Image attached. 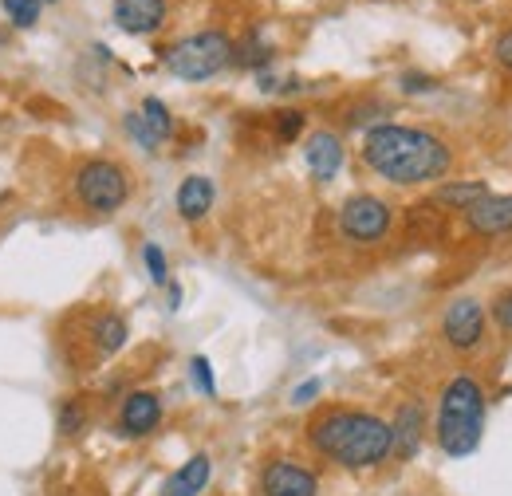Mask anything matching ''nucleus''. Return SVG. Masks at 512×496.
<instances>
[{"instance_id":"9b49d317","label":"nucleus","mask_w":512,"mask_h":496,"mask_svg":"<svg viewBox=\"0 0 512 496\" xmlns=\"http://www.w3.org/2000/svg\"><path fill=\"white\" fill-rule=\"evenodd\" d=\"M304 162H308L316 182H331L343 170V138L335 130H316L304 142Z\"/></svg>"},{"instance_id":"39448f33","label":"nucleus","mask_w":512,"mask_h":496,"mask_svg":"<svg viewBox=\"0 0 512 496\" xmlns=\"http://www.w3.org/2000/svg\"><path fill=\"white\" fill-rule=\"evenodd\" d=\"M75 197L87 213L111 217L130 201V174L111 158H91L75 170Z\"/></svg>"},{"instance_id":"6ab92c4d","label":"nucleus","mask_w":512,"mask_h":496,"mask_svg":"<svg viewBox=\"0 0 512 496\" xmlns=\"http://www.w3.org/2000/svg\"><path fill=\"white\" fill-rule=\"evenodd\" d=\"M268 60H272V44H264L256 32L245 44H233V63L241 67H268Z\"/></svg>"},{"instance_id":"bb28decb","label":"nucleus","mask_w":512,"mask_h":496,"mask_svg":"<svg viewBox=\"0 0 512 496\" xmlns=\"http://www.w3.org/2000/svg\"><path fill=\"white\" fill-rule=\"evenodd\" d=\"M493 60L501 63V67H509V71H512V28H509V32H501V36H497V44H493Z\"/></svg>"},{"instance_id":"9d476101","label":"nucleus","mask_w":512,"mask_h":496,"mask_svg":"<svg viewBox=\"0 0 512 496\" xmlns=\"http://www.w3.org/2000/svg\"><path fill=\"white\" fill-rule=\"evenodd\" d=\"M465 225H469V233H477V237H501V233H512V197L489 193V197L473 201V205L465 209Z\"/></svg>"},{"instance_id":"c85d7f7f","label":"nucleus","mask_w":512,"mask_h":496,"mask_svg":"<svg viewBox=\"0 0 512 496\" xmlns=\"http://www.w3.org/2000/svg\"><path fill=\"white\" fill-rule=\"evenodd\" d=\"M402 87H406V91H430L434 79H430V75H402Z\"/></svg>"},{"instance_id":"b1692460","label":"nucleus","mask_w":512,"mask_h":496,"mask_svg":"<svg viewBox=\"0 0 512 496\" xmlns=\"http://www.w3.org/2000/svg\"><path fill=\"white\" fill-rule=\"evenodd\" d=\"M123 123H127L130 138H134V142H138L142 150H158V146H162V142H158V138L150 134V126L142 123V115H138V111H130V115H127V119H123Z\"/></svg>"},{"instance_id":"4468645a","label":"nucleus","mask_w":512,"mask_h":496,"mask_svg":"<svg viewBox=\"0 0 512 496\" xmlns=\"http://www.w3.org/2000/svg\"><path fill=\"white\" fill-rule=\"evenodd\" d=\"M209 481H213V461H209V453H193L186 465H178V469L162 481V493L158 496H201Z\"/></svg>"},{"instance_id":"a211bd4d","label":"nucleus","mask_w":512,"mask_h":496,"mask_svg":"<svg viewBox=\"0 0 512 496\" xmlns=\"http://www.w3.org/2000/svg\"><path fill=\"white\" fill-rule=\"evenodd\" d=\"M138 115H142V123L150 126V134H154L158 142H166V138H174V115H170V107H166L162 99H146Z\"/></svg>"},{"instance_id":"f257e3e1","label":"nucleus","mask_w":512,"mask_h":496,"mask_svg":"<svg viewBox=\"0 0 512 496\" xmlns=\"http://www.w3.org/2000/svg\"><path fill=\"white\" fill-rule=\"evenodd\" d=\"M363 162L390 186H426V182H442L453 170V150L434 130L383 123L367 130Z\"/></svg>"},{"instance_id":"c756f323","label":"nucleus","mask_w":512,"mask_h":496,"mask_svg":"<svg viewBox=\"0 0 512 496\" xmlns=\"http://www.w3.org/2000/svg\"><path fill=\"white\" fill-rule=\"evenodd\" d=\"M40 4H60V0H40Z\"/></svg>"},{"instance_id":"2eb2a0df","label":"nucleus","mask_w":512,"mask_h":496,"mask_svg":"<svg viewBox=\"0 0 512 496\" xmlns=\"http://www.w3.org/2000/svg\"><path fill=\"white\" fill-rule=\"evenodd\" d=\"M178 213H182V221H205V213L213 209V201H217V186L205 178V174H190L182 186H178Z\"/></svg>"},{"instance_id":"393cba45","label":"nucleus","mask_w":512,"mask_h":496,"mask_svg":"<svg viewBox=\"0 0 512 496\" xmlns=\"http://www.w3.org/2000/svg\"><path fill=\"white\" fill-rule=\"evenodd\" d=\"M190 371H193V382H197V390L213 398V394H217V382H213V367H209V359H205V355H197V359L190 363Z\"/></svg>"},{"instance_id":"7ed1b4c3","label":"nucleus","mask_w":512,"mask_h":496,"mask_svg":"<svg viewBox=\"0 0 512 496\" xmlns=\"http://www.w3.org/2000/svg\"><path fill=\"white\" fill-rule=\"evenodd\" d=\"M485 410H489V398H485L481 378L469 371L453 374L442 386V398H438V422H434L438 449L446 457L477 453L481 434H485Z\"/></svg>"},{"instance_id":"f3484780","label":"nucleus","mask_w":512,"mask_h":496,"mask_svg":"<svg viewBox=\"0 0 512 496\" xmlns=\"http://www.w3.org/2000/svg\"><path fill=\"white\" fill-rule=\"evenodd\" d=\"M481 197H489V186L485 182H446V186L434 189V205L438 209H457V213H465L473 201H481Z\"/></svg>"},{"instance_id":"423d86ee","label":"nucleus","mask_w":512,"mask_h":496,"mask_svg":"<svg viewBox=\"0 0 512 496\" xmlns=\"http://www.w3.org/2000/svg\"><path fill=\"white\" fill-rule=\"evenodd\" d=\"M394 225V209L375 193H355L339 205V233L351 245H379Z\"/></svg>"},{"instance_id":"dca6fc26","label":"nucleus","mask_w":512,"mask_h":496,"mask_svg":"<svg viewBox=\"0 0 512 496\" xmlns=\"http://www.w3.org/2000/svg\"><path fill=\"white\" fill-rule=\"evenodd\" d=\"M87 339L95 343V351L107 359V355H119L123 347H127L130 339V327L127 319L119 315V311H95V319H91V331H87Z\"/></svg>"},{"instance_id":"1a4fd4ad","label":"nucleus","mask_w":512,"mask_h":496,"mask_svg":"<svg viewBox=\"0 0 512 496\" xmlns=\"http://www.w3.org/2000/svg\"><path fill=\"white\" fill-rule=\"evenodd\" d=\"M162 426V398L154 390H134L123 398L119 406V434L138 441V437H150Z\"/></svg>"},{"instance_id":"aec40b11","label":"nucleus","mask_w":512,"mask_h":496,"mask_svg":"<svg viewBox=\"0 0 512 496\" xmlns=\"http://www.w3.org/2000/svg\"><path fill=\"white\" fill-rule=\"evenodd\" d=\"M0 8L8 12V20L16 24V28H32L36 20H40V0H0Z\"/></svg>"},{"instance_id":"a878e982","label":"nucleus","mask_w":512,"mask_h":496,"mask_svg":"<svg viewBox=\"0 0 512 496\" xmlns=\"http://www.w3.org/2000/svg\"><path fill=\"white\" fill-rule=\"evenodd\" d=\"M489 315H493V323H497L505 335H512V288H509V292H501V296L493 300Z\"/></svg>"},{"instance_id":"5701e85b","label":"nucleus","mask_w":512,"mask_h":496,"mask_svg":"<svg viewBox=\"0 0 512 496\" xmlns=\"http://www.w3.org/2000/svg\"><path fill=\"white\" fill-rule=\"evenodd\" d=\"M142 264H146V272H150V280H154V284H166V280H170L166 252L154 245V241H150V245H142Z\"/></svg>"},{"instance_id":"cd10ccee","label":"nucleus","mask_w":512,"mask_h":496,"mask_svg":"<svg viewBox=\"0 0 512 496\" xmlns=\"http://www.w3.org/2000/svg\"><path fill=\"white\" fill-rule=\"evenodd\" d=\"M312 398H320V378H312V382L292 390V406H312Z\"/></svg>"},{"instance_id":"0eeeda50","label":"nucleus","mask_w":512,"mask_h":496,"mask_svg":"<svg viewBox=\"0 0 512 496\" xmlns=\"http://www.w3.org/2000/svg\"><path fill=\"white\" fill-rule=\"evenodd\" d=\"M485 331H489V315L473 296H457L449 300L446 315H442V339L449 351L457 355H477L485 347Z\"/></svg>"},{"instance_id":"6e6552de","label":"nucleus","mask_w":512,"mask_h":496,"mask_svg":"<svg viewBox=\"0 0 512 496\" xmlns=\"http://www.w3.org/2000/svg\"><path fill=\"white\" fill-rule=\"evenodd\" d=\"M256 496H320V477L292 457H276L260 469Z\"/></svg>"},{"instance_id":"4be33fe9","label":"nucleus","mask_w":512,"mask_h":496,"mask_svg":"<svg viewBox=\"0 0 512 496\" xmlns=\"http://www.w3.org/2000/svg\"><path fill=\"white\" fill-rule=\"evenodd\" d=\"M87 426V410L75 402V398H67L64 406H60V434L64 437H75L79 430Z\"/></svg>"},{"instance_id":"ddd939ff","label":"nucleus","mask_w":512,"mask_h":496,"mask_svg":"<svg viewBox=\"0 0 512 496\" xmlns=\"http://www.w3.org/2000/svg\"><path fill=\"white\" fill-rule=\"evenodd\" d=\"M115 24L130 36H150L166 24V0H115Z\"/></svg>"},{"instance_id":"f03ea898","label":"nucleus","mask_w":512,"mask_h":496,"mask_svg":"<svg viewBox=\"0 0 512 496\" xmlns=\"http://www.w3.org/2000/svg\"><path fill=\"white\" fill-rule=\"evenodd\" d=\"M308 445L339 469H375L390 457V422L355 406H323L308 422Z\"/></svg>"},{"instance_id":"412c9836","label":"nucleus","mask_w":512,"mask_h":496,"mask_svg":"<svg viewBox=\"0 0 512 496\" xmlns=\"http://www.w3.org/2000/svg\"><path fill=\"white\" fill-rule=\"evenodd\" d=\"M304 123H308V115H304V111H280V115H276V123H272V130H276V138H280V142H296V138H300V130H304Z\"/></svg>"},{"instance_id":"20e7f679","label":"nucleus","mask_w":512,"mask_h":496,"mask_svg":"<svg viewBox=\"0 0 512 496\" xmlns=\"http://www.w3.org/2000/svg\"><path fill=\"white\" fill-rule=\"evenodd\" d=\"M233 63V40L225 32H197L178 40L174 48H166V67L170 75L186 79V83H205L213 75H221Z\"/></svg>"},{"instance_id":"f8f14e48","label":"nucleus","mask_w":512,"mask_h":496,"mask_svg":"<svg viewBox=\"0 0 512 496\" xmlns=\"http://www.w3.org/2000/svg\"><path fill=\"white\" fill-rule=\"evenodd\" d=\"M422 434H426V410L418 402H402L394 422H390V453L402 461L414 457L422 445Z\"/></svg>"}]
</instances>
